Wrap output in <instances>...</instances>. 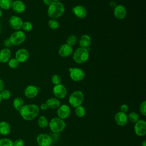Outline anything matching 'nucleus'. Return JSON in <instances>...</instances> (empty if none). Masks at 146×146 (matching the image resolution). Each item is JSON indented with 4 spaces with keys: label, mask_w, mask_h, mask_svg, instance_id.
Wrapping results in <instances>:
<instances>
[{
    "label": "nucleus",
    "mask_w": 146,
    "mask_h": 146,
    "mask_svg": "<svg viewBox=\"0 0 146 146\" xmlns=\"http://www.w3.org/2000/svg\"><path fill=\"white\" fill-rule=\"evenodd\" d=\"M21 117L25 120L30 121L34 119L39 113V107L35 104L24 105L19 111Z\"/></svg>",
    "instance_id": "f257e3e1"
},
{
    "label": "nucleus",
    "mask_w": 146,
    "mask_h": 146,
    "mask_svg": "<svg viewBox=\"0 0 146 146\" xmlns=\"http://www.w3.org/2000/svg\"><path fill=\"white\" fill-rule=\"evenodd\" d=\"M65 8L60 2H53L48 7L47 15L51 19H57L64 13Z\"/></svg>",
    "instance_id": "f03ea898"
},
{
    "label": "nucleus",
    "mask_w": 146,
    "mask_h": 146,
    "mask_svg": "<svg viewBox=\"0 0 146 146\" xmlns=\"http://www.w3.org/2000/svg\"><path fill=\"white\" fill-rule=\"evenodd\" d=\"M74 60L78 64H82L87 62L89 58V51L87 48L79 47L73 53Z\"/></svg>",
    "instance_id": "7ed1b4c3"
},
{
    "label": "nucleus",
    "mask_w": 146,
    "mask_h": 146,
    "mask_svg": "<svg viewBox=\"0 0 146 146\" xmlns=\"http://www.w3.org/2000/svg\"><path fill=\"white\" fill-rule=\"evenodd\" d=\"M84 99V94L80 91L72 92L68 97V103L74 108L81 106Z\"/></svg>",
    "instance_id": "20e7f679"
},
{
    "label": "nucleus",
    "mask_w": 146,
    "mask_h": 146,
    "mask_svg": "<svg viewBox=\"0 0 146 146\" xmlns=\"http://www.w3.org/2000/svg\"><path fill=\"white\" fill-rule=\"evenodd\" d=\"M66 123L64 120L58 117H54L48 122V126L50 130L54 133L62 132L66 128Z\"/></svg>",
    "instance_id": "39448f33"
},
{
    "label": "nucleus",
    "mask_w": 146,
    "mask_h": 146,
    "mask_svg": "<svg viewBox=\"0 0 146 146\" xmlns=\"http://www.w3.org/2000/svg\"><path fill=\"white\" fill-rule=\"evenodd\" d=\"M70 72V77L74 82H78L83 80L85 77L84 71L80 68H70L68 69Z\"/></svg>",
    "instance_id": "423d86ee"
},
{
    "label": "nucleus",
    "mask_w": 146,
    "mask_h": 146,
    "mask_svg": "<svg viewBox=\"0 0 146 146\" xmlns=\"http://www.w3.org/2000/svg\"><path fill=\"white\" fill-rule=\"evenodd\" d=\"M9 39L13 45L18 46L24 42L26 39V35L23 31L17 30L11 34Z\"/></svg>",
    "instance_id": "0eeeda50"
},
{
    "label": "nucleus",
    "mask_w": 146,
    "mask_h": 146,
    "mask_svg": "<svg viewBox=\"0 0 146 146\" xmlns=\"http://www.w3.org/2000/svg\"><path fill=\"white\" fill-rule=\"evenodd\" d=\"M52 93L56 98L62 99L66 97L67 91L66 87L60 83L54 86L52 88Z\"/></svg>",
    "instance_id": "6e6552de"
},
{
    "label": "nucleus",
    "mask_w": 146,
    "mask_h": 146,
    "mask_svg": "<svg viewBox=\"0 0 146 146\" xmlns=\"http://www.w3.org/2000/svg\"><path fill=\"white\" fill-rule=\"evenodd\" d=\"M134 131L138 136H143L146 134V121L144 120H139L135 123Z\"/></svg>",
    "instance_id": "1a4fd4ad"
},
{
    "label": "nucleus",
    "mask_w": 146,
    "mask_h": 146,
    "mask_svg": "<svg viewBox=\"0 0 146 146\" xmlns=\"http://www.w3.org/2000/svg\"><path fill=\"white\" fill-rule=\"evenodd\" d=\"M36 143L39 146H50L52 144V138L47 134L40 133L36 138Z\"/></svg>",
    "instance_id": "9d476101"
},
{
    "label": "nucleus",
    "mask_w": 146,
    "mask_h": 146,
    "mask_svg": "<svg viewBox=\"0 0 146 146\" xmlns=\"http://www.w3.org/2000/svg\"><path fill=\"white\" fill-rule=\"evenodd\" d=\"M71 113L70 107L67 104L60 105L57 108V116L58 117L64 120L67 119Z\"/></svg>",
    "instance_id": "9b49d317"
},
{
    "label": "nucleus",
    "mask_w": 146,
    "mask_h": 146,
    "mask_svg": "<svg viewBox=\"0 0 146 146\" xmlns=\"http://www.w3.org/2000/svg\"><path fill=\"white\" fill-rule=\"evenodd\" d=\"M127 10L122 5H116L113 9L114 17L118 19H123L127 15Z\"/></svg>",
    "instance_id": "f8f14e48"
},
{
    "label": "nucleus",
    "mask_w": 146,
    "mask_h": 146,
    "mask_svg": "<svg viewBox=\"0 0 146 146\" xmlns=\"http://www.w3.org/2000/svg\"><path fill=\"white\" fill-rule=\"evenodd\" d=\"M114 120L116 124L119 126H124L128 122V117L126 113L117 112L114 116Z\"/></svg>",
    "instance_id": "ddd939ff"
},
{
    "label": "nucleus",
    "mask_w": 146,
    "mask_h": 146,
    "mask_svg": "<svg viewBox=\"0 0 146 146\" xmlns=\"http://www.w3.org/2000/svg\"><path fill=\"white\" fill-rule=\"evenodd\" d=\"M73 49L72 46L67 44V43L63 44L60 46L58 50L59 55L63 58H67L72 54Z\"/></svg>",
    "instance_id": "4468645a"
},
{
    "label": "nucleus",
    "mask_w": 146,
    "mask_h": 146,
    "mask_svg": "<svg viewBox=\"0 0 146 146\" xmlns=\"http://www.w3.org/2000/svg\"><path fill=\"white\" fill-rule=\"evenodd\" d=\"M23 22L22 19L20 17L15 15L11 17L9 21L10 27L15 30H19L22 28Z\"/></svg>",
    "instance_id": "2eb2a0df"
},
{
    "label": "nucleus",
    "mask_w": 146,
    "mask_h": 146,
    "mask_svg": "<svg viewBox=\"0 0 146 146\" xmlns=\"http://www.w3.org/2000/svg\"><path fill=\"white\" fill-rule=\"evenodd\" d=\"M29 52L25 48H20L15 53V58L19 63H24L29 58Z\"/></svg>",
    "instance_id": "dca6fc26"
},
{
    "label": "nucleus",
    "mask_w": 146,
    "mask_h": 146,
    "mask_svg": "<svg viewBox=\"0 0 146 146\" xmlns=\"http://www.w3.org/2000/svg\"><path fill=\"white\" fill-rule=\"evenodd\" d=\"M39 89L34 85H29L27 86L24 90L25 96L29 99H33L36 97L38 94Z\"/></svg>",
    "instance_id": "f3484780"
},
{
    "label": "nucleus",
    "mask_w": 146,
    "mask_h": 146,
    "mask_svg": "<svg viewBox=\"0 0 146 146\" xmlns=\"http://www.w3.org/2000/svg\"><path fill=\"white\" fill-rule=\"evenodd\" d=\"M72 11L75 16L79 19H83L86 18L87 14L86 9L82 5H77L74 7Z\"/></svg>",
    "instance_id": "a211bd4d"
},
{
    "label": "nucleus",
    "mask_w": 146,
    "mask_h": 146,
    "mask_svg": "<svg viewBox=\"0 0 146 146\" xmlns=\"http://www.w3.org/2000/svg\"><path fill=\"white\" fill-rule=\"evenodd\" d=\"M11 8L13 10L17 13H22L26 9V5L21 0H15L13 2Z\"/></svg>",
    "instance_id": "6ab92c4d"
},
{
    "label": "nucleus",
    "mask_w": 146,
    "mask_h": 146,
    "mask_svg": "<svg viewBox=\"0 0 146 146\" xmlns=\"http://www.w3.org/2000/svg\"><path fill=\"white\" fill-rule=\"evenodd\" d=\"M79 44L80 47L87 48L91 44V38L90 36L87 34L82 35L79 39Z\"/></svg>",
    "instance_id": "aec40b11"
},
{
    "label": "nucleus",
    "mask_w": 146,
    "mask_h": 146,
    "mask_svg": "<svg viewBox=\"0 0 146 146\" xmlns=\"http://www.w3.org/2000/svg\"><path fill=\"white\" fill-rule=\"evenodd\" d=\"M11 57V51L9 48H5L0 51V62L6 63Z\"/></svg>",
    "instance_id": "412c9836"
},
{
    "label": "nucleus",
    "mask_w": 146,
    "mask_h": 146,
    "mask_svg": "<svg viewBox=\"0 0 146 146\" xmlns=\"http://www.w3.org/2000/svg\"><path fill=\"white\" fill-rule=\"evenodd\" d=\"M48 108L57 109L60 106V102L59 99L56 98H49L46 102Z\"/></svg>",
    "instance_id": "4be33fe9"
},
{
    "label": "nucleus",
    "mask_w": 146,
    "mask_h": 146,
    "mask_svg": "<svg viewBox=\"0 0 146 146\" xmlns=\"http://www.w3.org/2000/svg\"><path fill=\"white\" fill-rule=\"evenodd\" d=\"M11 131L10 124L5 121L0 122V134L2 135H7Z\"/></svg>",
    "instance_id": "5701e85b"
},
{
    "label": "nucleus",
    "mask_w": 146,
    "mask_h": 146,
    "mask_svg": "<svg viewBox=\"0 0 146 146\" xmlns=\"http://www.w3.org/2000/svg\"><path fill=\"white\" fill-rule=\"evenodd\" d=\"M13 104L14 108L17 111H19L24 106V101L22 98L20 97H17L14 99Z\"/></svg>",
    "instance_id": "b1692460"
},
{
    "label": "nucleus",
    "mask_w": 146,
    "mask_h": 146,
    "mask_svg": "<svg viewBox=\"0 0 146 146\" xmlns=\"http://www.w3.org/2000/svg\"><path fill=\"white\" fill-rule=\"evenodd\" d=\"M38 126L41 128H45L48 125V121L47 118L44 116H40L37 120Z\"/></svg>",
    "instance_id": "393cba45"
},
{
    "label": "nucleus",
    "mask_w": 146,
    "mask_h": 146,
    "mask_svg": "<svg viewBox=\"0 0 146 146\" xmlns=\"http://www.w3.org/2000/svg\"><path fill=\"white\" fill-rule=\"evenodd\" d=\"M75 113L78 117H83L86 115V111L85 108L81 105L75 108Z\"/></svg>",
    "instance_id": "a878e982"
},
{
    "label": "nucleus",
    "mask_w": 146,
    "mask_h": 146,
    "mask_svg": "<svg viewBox=\"0 0 146 146\" xmlns=\"http://www.w3.org/2000/svg\"><path fill=\"white\" fill-rule=\"evenodd\" d=\"M13 0H0V7L4 10H9L11 8Z\"/></svg>",
    "instance_id": "bb28decb"
},
{
    "label": "nucleus",
    "mask_w": 146,
    "mask_h": 146,
    "mask_svg": "<svg viewBox=\"0 0 146 146\" xmlns=\"http://www.w3.org/2000/svg\"><path fill=\"white\" fill-rule=\"evenodd\" d=\"M127 117L128 120H129L132 123H135L139 120V116L135 112H131L129 113V114L127 115Z\"/></svg>",
    "instance_id": "cd10ccee"
},
{
    "label": "nucleus",
    "mask_w": 146,
    "mask_h": 146,
    "mask_svg": "<svg viewBox=\"0 0 146 146\" xmlns=\"http://www.w3.org/2000/svg\"><path fill=\"white\" fill-rule=\"evenodd\" d=\"M49 28L52 30H56L59 27V22L56 19H51L48 22Z\"/></svg>",
    "instance_id": "c85d7f7f"
},
{
    "label": "nucleus",
    "mask_w": 146,
    "mask_h": 146,
    "mask_svg": "<svg viewBox=\"0 0 146 146\" xmlns=\"http://www.w3.org/2000/svg\"><path fill=\"white\" fill-rule=\"evenodd\" d=\"M78 42V38L76 35L72 34L70 35L66 39V43L71 46H74Z\"/></svg>",
    "instance_id": "c756f323"
},
{
    "label": "nucleus",
    "mask_w": 146,
    "mask_h": 146,
    "mask_svg": "<svg viewBox=\"0 0 146 146\" xmlns=\"http://www.w3.org/2000/svg\"><path fill=\"white\" fill-rule=\"evenodd\" d=\"M0 95L1 96L2 99L4 100H7L9 99L11 96V92L7 89H3L0 92Z\"/></svg>",
    "instance_id": "7c9ffc66"
},
{
    "label": "nucleus",
    "mask_w": 146,
    "mask_h": 146,
    "mask_svg": "<svg viewBox=\"0 0 146 146\" xmlns=\"http://www.w3.org/2000/svg\"><path fill=\"white\" fill-rule=\"evenodd\" d=\"M0 146H13V142L9 139L3 138L0 139Z\"/></svg>",
    "instance_id": "2f4dec72"
},
{
    "label": "nucleus",
    "mask_w": 146,
    "mask_h": 146,
    "mask_svg": "<svg viewBox=\"0 0 146 146\" xmlns=\"http://www.w3.org/2000/svg\"><path fill=\"white\" fill-rule=\"evenodd\" d=\"M8 62V65L11 68H16L19 64V62L16 59V58H11Z\"/></svg>",
    "instance_id": "473e14b6"
},
{
    "label": "nucleus",
    "mask_w": 146,
    "mask_h": 146,
    "mask_svg": "<svg viewBox=\"0 0 146 146\" xmlns=\"http://www.w3.org/2000/svg\"><path fill=\"white\" fill-rule=\"evenodd\" d=\"M22 28L25 31H30L33 29V24L29 21H25L23 22Z\"/></svg>",
    "instance_id": "72a5a7b5"
},
{
    "label": "nucleus",
    "mask_w": 146,
    "mask_h": 146,
    "mask_svg": "<svg viewBox=\"0 0 146 146\" xmlns=\"http://www.w3.org/2000/svg\"><path fill=\"white\" fill-rule=\"evenodd\" d=\"M51 82L55 85L60 84L61 83V78L58 74H54L51 76Z\"/></svg>",
    "instance_id": "f704fd0d"
},
{
    "label": "nucleus",
    "mask_w": 146,
    "mask_h": 146,
    "mask_svg": "<svg viewBox=\"0 0 146 146\" xmlns=\"http://www.w3.org/2000/svg\"><path fill=\"white\" fill-rule=\"evenodd\" d=\"M139 111L142 115H146V102L145 100L143 101L141 103L139 107Z\"/></svg>",
    "instance_id": "c9c22d12"
},
{
    "label": "nucleus",
    "mask_w": 146,
    "mask_h": 146,
    "mask_svg": "<svg viewBox=\"0 0 146 146\" xmlns=\"http://www.w3.org/2000/svg\"><path fill=\"white\" fill-rule=\"evenodd\" d=\"M24 141L21 139H18L13 142V146H24Z\"/></svg>",
    "instance_id": "e433bc0d"
},
{
    "label": "nucleus",
    "mask_w": 146,
    "mask_h": 146,
    "mask_svg": "<svg viewBox=\"0 0 146 146\" xmlns=\"http://www.w3.org/2000/svg\"><path fill=\"white\" fill-rule=\"evenodd\" d=\"M3 46H4L5 47H6V48H9V47H11L13 46V44L11 43V41H10V40L9 38L6 39L3 41Z\"/></svg>",
    "instance_id": "4c0bfd02"
},
{
    "label": "nucleus",
    "mask_w": 146,
    "mask_h": 146,
    "mask_svg": "<svg viewBox=\"0 0 146 146\" xmlns=\"http://www.w3.org/2000/svg\"><path fill=\"white\" fill-rule=\"evenodd\" d=\"M128 106L126 104H123L120 106V111L124 112V113H127L128 111Z\"/></svg>",
    "instance_id": "58836bf2"
},
{
    "label": "nucleus",
    "mask_w": 146,
    "mask_h": 146,
    "mask_svg": "<svg viewBox=\"0 0 146 146\" xmlns=\"http://www.w3.org/2000/svg\"><path fill=\"white\" fill-rule=\"evenodd\" d=\"M47 108H48V107H47V104H46V103H42V104H40V109L42 110H43V111H45V110H46Z\"/></svg>",
    "instance_id": "ea45409f"
},
{
    "label": "nucleus",
    "mask_w": 146,
    "mask_h": 146,
    "mask_svg": "<svg viewBox=\"0 0 146 146\" xmlns=\"http://www.w3.org/2000/svg\"><path fill=\"white\" fill-rule=\"evenodd\" d=\"M54 1L52 0H43V3L47 6H49Z\"/></svg>",
    "instance_id": "a19ab883"
},
{
    "label": "nucleus",
    "mask_w": 146,
    "mask_h": 146,
    "mask_svg": "<svg viewBox=\"0 0 146 146\" xmlns=\"http://www.w3.org/2000/svg\"><path fill=\"white\" fill-rule=\"evenodd\" d=\"M4 87H5L4 83L3 80L1 79H0V92L4 89Z\"/></svg>",
    "instance_id": "79ce46f5"
},
{
    "label": "nucleus",
    "mask_w": 146,
    "mask_h": 146,
    "mask_svg": "<svg viewBox=\"0 0 146 146\" xmlns=\"http://www.w3.org/2000/svg\"><path fill=\"white\" fill-rule=\"evenodd\" d=\"M141 146H146V140H144L141 143Z\"/></svg>",
    "instance_id": "37998d69"
},
{
    "label": "nucleus",
    "mask_w": 146,
    "mask_h": 146,
    "mask_svg": "<svg viewBox=\"0 0 146 146\" xmlns=\"http://www.w3.org/2000/svg\"><path fill=\"white\" fill-rule=\"evenodd\" d=\"M2 10H1V9L0 8V17L2 16Z\"/></svg>",
    "instance_id": "c03bdc74"
},
{
    "label": "nucleus",
    "mask_w": 146,
    "mask_h": 146,
    "mask_svg": "<svg viewBox=\"0 0 146 146\" xmlns=\"http://www.w3.org/2000/svg\"><path fill=\"white\" fill-rule=\"evenodd\" d=\"M54 2H60L61 0H52Z\"/></svg>",
    "instance_id": "a18cd8bd"
},
{
    "label": "nucleus",
    "mask_w": 146,
    "mask_h": 146,
    "mask_svg": "<svg viewBox=\"0 0 146 146\" xmlns=\"http://www.w3.org/2000/svg\"><path fill=\"white\" fill-rule=\"evenodd\" d=\"M1 100H2V98H1V95H0V103L1 102Z\"/></svg>",
    "instance_id": "49530a36"
},
{
    "label": "nucleus",
    "mask_w": 146,
    "mask_h": 146,
    "mask_svg": "<svg viewBox=\"0 0 146 146\" xmlns=\"http://www.w3.org/2000/svg\"><path fill=\"white\" fill-rule=\"evenodd\" d=\"M50 146H56V145H52V144H51Z\"/></svg>",
    "instance_id": "de8ad7c7"
},
{
    "label": "nucleus",
    "mask_w": 146,
    "mask_h": 146,
    "mask_svg": "<svg viewBox=\"0 0 146 146\" xmlns=\"http://www.w3.org/2000/svg\"><path fill=\"white\" fill-rule=\"evenodd\" d=\"M1 24H0V33H1Z\"/></svg>",
    "instance_id": "09e8293b"
}]
</instances>
